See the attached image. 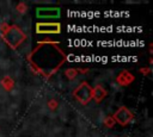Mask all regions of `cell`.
Wrapping results in <instances>:
<instances>
[{"instance_id": "cell-1", "label": "cell", "mask_w": 153, "mask_h": 137, "mask_svg": "<svg viewBox=\"0 0 153 137\" xmlns=\"http://www.w3.org/2000/svg\"><path fill=\"white\" fill-rule=\"evenodd\" d=\"M4 38L6 41V43L12 48V49H16L18 48L26 38L25 33L22 31V29H19L17 25H12L10 26L6 31H5V35H4Z\"/></svg>"}, {"instance_id": "cell-2", "label": "cell", "mask_w": 153, "mask_h": 137, "mask_svg": "<svg viewBox=\"0 0 153 137\" xmlns=\"http://www.w3.org/2000/svg\"><path fill=\"white\" fill-rule=\"evenodd\" d=\"M74 98L81 104L87 105L92 100V88L87 82H81L74 91Z\"/></svg>"}, {"instance_id": "cell-3", "label": "cell", "mask_w": 153, "mask_h": 137, "mask_svg": "<svg viewBox=\"0 0 153 137\" xmlns=\"http://www.w3.org/2000/svg\"><path fill=\"white\" fill-rule=\"evenodd\" d=\"M133 118H134V114L127 108V107H124V106H121L116 112H115V114H114V117H112V119L116 122V123H118L120 125H127V124H129L131 120H133Z\"/></svg>"}, {"instance_id": "cell-4", "label": "cell", "mask_w": 153, "mask_h": 137, "mask_svg": "<svg viewBox=\"0 0 153 137\" xmlns=\"http://www.w3.org/2000/svg\"><path fill=\"white\" fill-rule=\"evenodd\" d=\"M36 32L43 35H54L61 32V25L59 23H37Z\"/></svg>"}, {"instance_id": "cell-5", "label": "cell", "mask_w": 153, "mask_h": 137, "mask_svg": "<svg viewBox=\"0 0 153 137\" xmlns=\"http://www.w3.org/2000/svg\"><path fill=\"white\" fill-rule=\"evenodd\" d=\"M36 15L39 19H56L60 17L59 7H38L36 10Z\"/></svg>"}, {"instance_id": "cell-6", "label": "cell", "mask_w": 153, "mask_h": 137, "mask_svg": "<svg viewBox=\"0 0 153 137\" xmlns=\"http://www.w3.org/2000/svg\"><path fill=\"white\" fill-rule=\"evenodd\" d=\"M105 96H106V91L100 85L92 88V99H94L97 102H100Z\"/></svg>"}, {"instance_id": "cell-7", "label": "cell", "mask_w": 153, "mask_h": 137, "mask_svg": "<svg viewBox=\"0 0 153 137\" xmlns=\"http://www.w3.org/2000/svg\"><path fill=\"white\" fill-rule=\"evenodd\" d=\"M128 75H129V73H128V71H122V73L117 76V82H118L120 85H122V86L129 85V83L134 80V76H133V75H130L129 77H127Z\"/></svg>"}, {"instance_id": "cell-8", "label": "cell", "mask_w": 153, "mask_h": 137, "mask_svg": "<svg viewBox=\"0 0 153 137\" xmlns=\"http://www.w3.org/2000/svg\"><path fill=\"white\" fill-rule=\"evenodd\" d=\"M76 74H78V71L75 70V69H67L66 70V75H67V77L68 79H74L75 76H76Z\"/></svg>"}, {"instance_id": "cell-9", "label": "cell", "mask_w": 153, "mask_h": 137, "mask_svg": "<svg viewBox=\"0 0 153 137\" xmlns=\"http://www.w3.org/2000/svg\"><path fill=\"white\" fill-rule=\"evenodd\" d=\"M104 124H105L108 127H111V126L115 124V120L112 119V117H109V118H106V119L104 120Z\"/></svg>"}, {"instance_id": "cell-10", "label": "cell", "mask_w": 153, "mask_h": 137, "mask_svg": "<svg viewBox=\"0 0 153 137\" xmlns=\"http://www.w3.org/2000/svg\"><path fill=\"white\" fill-rule=\"evenodd\" d=\"M17 10H18V12H20V13H24V12L26 11V6L22 2V4H19V5L17 6Z\"/></svg>"}, {"instance_id": "cell-11", "label": "cell", "mask_w": 153, "mask_h": 137, "mask_svg": "<svg viewBox=\"0 0 153 137\" xmlns=\"http://www.w3.org/2000/svg\"><path fill=\"white\" fill-rule=\"evenodd\" d=\"M48 106H49V108H51V110H55V108L57 107V102H56L55 100H50V101L48 102Z\"/></svg>"}]
</instances>
